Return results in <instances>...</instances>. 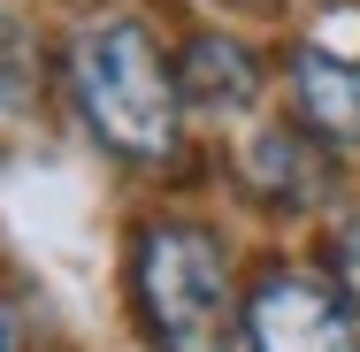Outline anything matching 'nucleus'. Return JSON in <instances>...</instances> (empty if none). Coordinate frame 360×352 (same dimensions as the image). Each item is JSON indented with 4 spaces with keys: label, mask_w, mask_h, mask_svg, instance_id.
<instances>
[{
    "label": "nucleus",
    "mask_w": 360,
    "mask_h": 352,
    "mask_svg": "<svg viewBox=\"0 0 360 352\" xmlns=\"http://www.w3.org/2000/svg\"><path fill=\"white\" fill-rule=\"evenodd\" d=\"M139 314L161 352H230V261L200 222H153L139 237Z\"/></svg>",
    "instance_id": "2"
},
{
    "label": "nucleus",
    "mask_w": 360,
    "mask_h": 352,
    "mask_svg": "<svg viewBox=\"0 0 360 352\" xmlns=\"http://www.w3.org/2000/svg\"><path fill=\"white\" fill-rule=\"evenodd\" d=\"M70 84H77L84 123L100 131V145H115L131 161H161L176 145V77L131 15H100L77 31Z\"/></svg>",
    "instance_id": "1"
},
{
    "label": "nucleus",
    "mask_w": 360,
    "mask_h": 352,
    "mask_svg": "<svg viewBox=\"0 0 360 352\" xmlns=\"http://www.w3.org/2000/svg\"><path fill=\"white\" fill-rule=\"evenodd\" d=\"M338 261H345V283L360 291V222H345V237H338Z\"/></svg>",
    "instance_id": "5"
},
{
    "label": "nucleus",
    "mask_w": 360,
    "mask_h": 352,
    "mask_svg": "<svg viewBox=\"0 0 360 352\" xmlns=\"http://www.w3.org/2000/svg\"><path fill=\"white\" fill-rule=\"evenodd\" d=\"M245 337L253 352H360V314L322 276L276 268L245 306Z\"/></svg>",
    "instance_id": "3"
},
{
    "label": "nucleus",
    "mask_w": 360,
    "mask_h": 352,
    "mask_svg": "<svg viewBox=\"0 0 360 352\" xmlns=\"http://www.w3.org/2000/svg\"><path fill=\"white\" fill-rule=\"evenodd\" d=\"M291 92H299V115H307L322 138H360V46H345L338 23H322V31L299 46Z\"/></svg>",
    "instance_id": "4"
}]
</instances>
